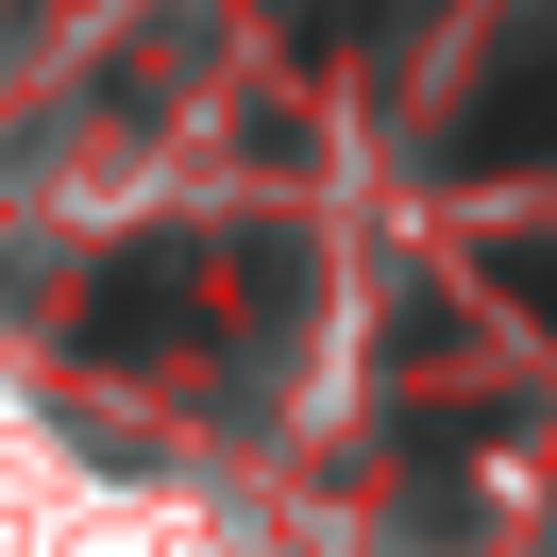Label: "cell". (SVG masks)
I'll return each mask as SVG.
<instances>
[{
    "mask_svg": "<svg viewBox=\"0 0 557 557\" xmlns=\"http://www.w3.org/2000/svg\"><path fill=\"white\" fill-rule=\"evenodd\" d=\"M253 305H305V253H271V237H152V253H119L102 287H85V355H186V338H220V321H253Z\"/></svg>",
    "mask_w": 557,
    "mask_h": 557,
    "instance_id": "1",
    "label": "cell"
},
{
    "mask_svg": "<svg viewBox=\"0 0 557 557\" xmlns=\"http://www.w3.org/2000/svg\"><path fill=\"white\" fill-rule=\"evenodd\" d=\"M440 170L490 186V170H557V0H507V35H490L473 102L440 119Z\"/></svg>",
    "mask_w": 557,
    "mask_h": 557,
    "instance_id": "2",
    "label": "cell"
},
{
    "mask_svg": "<svg viewBox=\"0 0 557 557\" xmlns=\"http://www.w3.org/2000/svg\"><path fill=\"white\" fill-rule=\"evenodd\" d=\"M490 287H507L523 321H557V237H490Z\"/></svg>",
    "mask_w": 557,
    "mask_h": 557,
    "instance_id": "3",
    "label": "cell"
},
{
    "mask_svg": "<svg viewBox=\"0 0 557 557\" xmlns=\"http://www.w3.org/2000/svg\"><path fill=\"white\" fill-rule=\"evenodd\" d=\"M422 17H440V0H338V35H355V51H406Z\"/></svg>",
    "mask_w": 557,
    "mask_h": 557,
    "instance_id": "4",
    "label": "cell"
}]
</instances>
